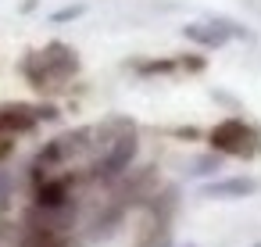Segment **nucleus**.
<instances>
[{"mask_svg":"<svg viewBox=\"0 0 261 247\" xmlns=\"http://www.w3.org/2000/svg\"><path fill=\"white\" fill-rule=\"evenodd\" d=\"M22 72L29 76L33 86H43V83H50V79L75 76V72H79V58H75L72 47H65V43H50L47 51L29 54V58L22 61Z\"/></svg>","mask_w":261,"mask_h":247,"instance_id":"obj_1","label":"nucleus"},{"mask_svg":"<svg viewBox=\"0 0 261 247\" xmlns=\"http://www.w3.org/2000/svg\"><path fill=\"white\" fill-rule=\"evenodd\" d=\"M215 154H232V158H254L261 154V133L247 126L243 118H225L207 133Z\"/></svg>","mask_w":261,"mask_h":247,"instance_id":"obj_2","label":"nucleus"},{"mask_svg":"<svg viewBox=\"0 0 261 247\" xmlns=\"http://www.w3.org/2000/svg\"><path fill=\"white\" fill-rule=\"evenodd\" d=\"M40 118H54V108L8 104V108H0V136H11V133H29Z\"/></svg>","mask_w":261,"mask_h":247,"instance_id":"obj_3","label":"nucleus"},{"mask_svg":"<svg viewBox=\"0 0 261 247\" xmlns=\"http://www.w3.org/2000/svg\"><path fill=\"white\" fill-rule=\"evenodd\" d=\"M261 190L257 179L250 176H232V179H215V183H204V197H218V201H243V197H254Z\"/></svg>","mask_w":261,"mask_h":247,"instance_id":"obj_4","label":"nucleus"},{"mask_svg":"<svg viewBox=\"0 0 261 247\" xmlns=\"http://www.w3.org/2000/svg\"><path fill=\"white\" fill-rule=\"evenodd\" d=\"M136 158V136H133V129L125 133V136H118L115 143H111V151L100 158V165H97V176H118L122 168H129V161Z\"/></svg>","mask_w":261,"mask_h":247,"instance_id":"obj_5","label":"nucleus"},{"mask_svg":"<svg viewBox=\"0 0 261 247\" xmlns=\"http://www.w3.org/2000/svg\"><path fill=\"white\" fill-rule=\"evenodd\" d=\"M182 36H186V40H193V43H197V47H204V51H218V47H225V43H229L225 29H222V26H215V22H190V26H182Z\"/></svg>","mask_w":261,"mask_h":247,"instance_id":"obj_6","label":"nucleus"},{"mask_svg":"<svg viewBox=\"0 0 261 247\" xmlns=\"http://www.w3.org/2000/svg\"><path fill=\"white\" fill-rule=\"evenodd\" d=\"M65 193H68V186L58 179V183H43L40 193H36V201H40L43 208H61V204H65Z\"/></svg>","mask_w":261,"mask_h":247,"instance_id":"obj_7","label":"nucleus"},{"mask_svg":"<svg viewBox=\"0 0 261 247\" xmlns=\"http://www.w3.org/2000/svg\"><path fill=\"white\" fill-rule=\"evenodd\" d=\"M211 22H215V26H222L229 40H254V33H250V29H243V26H240V22H232V18H222V15H215Z\"/></svg>","mask_w":261,"mask_h":247,"instance_id":"obj_8","label":"nucleus"},{"mask_svg":"<svg viewBox=\"0 0 261 247\" xmlns=\"http://www.w3.org/2000/svg\"><path fill=\"white\" fill-rule=\"evenodd\" d=\"M83 11H86L83 4H72V8H61V11H54V15H50V22H54V26H61V22H72V18H79Z\"/></svg>","mask_w":261,"mask_h":247,"instance_id":"obj_9","label":"nucleus"},{"mask_svg":"<svg viewBox=\"0 0 261 247\" xmlns=\"http://www.w3.org/2000/svg\"><path fill=\"white\" fill-rule=\"evenodd\" d=\"M218 168V154L215 158H200L197 165H193V176H204V172H215Z\"/></svg>","mask_w":261,"mask_h":247,"instance_id":"obj_10","label":"nucleus"},{"mask_svg":"<svg viewBox=\"0 0 261 247\" xmlns=\"http://www.w3.org/2000/svg\"><path fill=\"white\" fill-rule=\"evenodd\" d=\"M186 247H197V243H186Z\"/></svg>","mask_w":261,"mask_h":247,"instance_id":"obj_11","label":"nucleus"},{"mask_svg":"<svg viewBox=\"0 0 261 247\" xmlns=\"http://www.w3.org/2000/svg\"><path fill=\"white\" fill-rule=\"evenodd\" d=\"M254 247H261V243H254Z\"/></svg>","mask_w":261,"mask_h":247,"instance_id":"obj_12","label":"nucleus"}]
</instances>
